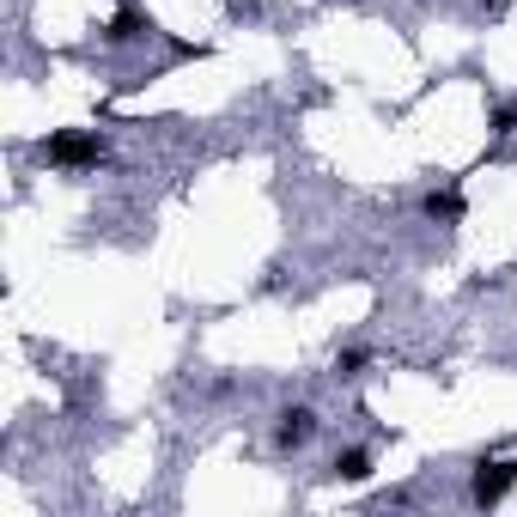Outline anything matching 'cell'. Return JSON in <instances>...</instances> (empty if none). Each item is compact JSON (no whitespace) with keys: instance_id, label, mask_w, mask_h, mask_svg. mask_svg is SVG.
Instances as JSON below:
<instances>
[{"instance_id":"cell-4","label":"cell","mask_w":517,"mask_h":517,"mask_svg":"<svg viewBox=\"0 0 517 517\" xmlns=\"http://www.w3.org/2000/svg\"><path fill=\"white\" fill-rule=\"evenodd\" d=\"M140 37H153V13H140V7H122V13L104 25V43H110V49H128V43H140Z\"/></svg>"},{"instance_id":"cell-6","label":"cell","mask_w":517,"mask_h":517,"mask_svg":"<svg viewBox=\"0 0 517 517\" xmlns=\"http://www.w3.org/2000/svg\"><path fill=\"white\" fill-rule=\"evenodd\" d=\"M463 189H432V195H420V213L426 219H463Z\"/></svg>"},{"instance_id":"cell-5","label":"cell","mask_w":517,"mask_h":517,"mask_svg":"<svg viewBox=\"0 0 517 517\" xmlns=\"http://www.w3.org/2000/svg\"><path fill=\"white\" fill-rule=\"evenodd\" d=\"M329 475H335V481H347V487H359V481H372V451H365V445L341 451V457L329 463Z\"/></svg>"},{"instance_id":"cell-3","label":"cell","mask_w":517,"mask_h":517,"mask_svg":"<svg viewBox=\"0 0 517 517\" xmlns=\"http://www.w3.org/2000/svg\"><path fill=\"white\" fill-rule=\"evenodd\" d=\"M317 438V408H305V402H292V408H280V420H274V451L280 457H292V451H305Z\"/></svg>"},{"instance_id":"cell-1","label":"cell","mask_w":517,"mask_h":517,"mask_svg":"<svg viewBox=\"0 0 517 517\" xmlns=\"http://www.w3.org/2000/svg\"><path fill=\"white\" fill-rule=\"evenodd\" d=\"M37 159L43 165H61V171H86V165L104 159V140L98 134H80V128H61V134H49L37 146Z\"/></svg>"},{"instance_id":"cell-7","label":"cell","mask_w":517,"mask_h":517,"mask_svg":"<svg viewBox=\"0 0 517 517\" xmlns=\"http://www.w3.org/2000/svg\"><path fill=\"white\" fill-rule=\"evenodd\" d=\"M365 365H372V353H365V347H341V353H335V372H341V378H359Z\"/></svg>"},{"instance_id":"cell-8","label":"cell","mask_w":517,"mask_h":517,"mask_svg":"<svg viewBox=\"0 0 517 517\" xmlns=\"http://www.w3.org/2000/svg\"><path fill=\"white\" fill-rule=\"evenodd\" d=\"M511 128H517V104H499L493 110V134H511Z\"/></svg>"},{"instance_id":"cell-2","label":"cell","mask_w":517,"mask_h":517,"mask_svg":"<svg viewBox=\"0 0 517 517\" xmlns=\"http://www.w3.org/2000/svg\"><path fill=\"white\" fill-rule=\"evenodd\" d=\"M511 487H517V457H481L475 475H469V499L475 505H499Z\"/></svg>"}]
</instances>
